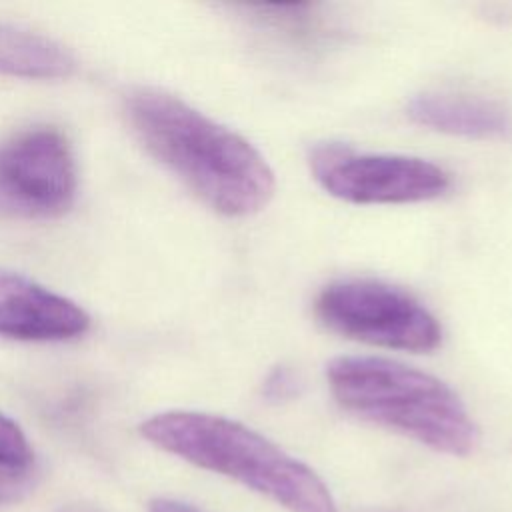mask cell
Instances as JSON below:
<instances>
[{"mask_svg": "<svg viewBox=\"0 0 512 512\" xmlns=\"http://www.w3.org/2000/svg\"><path fill=\"white\" fill-rule=\"evenodd\" d=\"M126 114L144 148L214 212L242 218L270 202L274 172L244 136L158 88L134 90Z\"/></svg>", "mask_w": 512, "mask_h": 512, "instance_id": "cell-1", "label": "cell"}, {"mask_svg": "<svg viewBox=\"0 0 512 512\" xmlns=\"http://www.w3.org/2000/svg\"><path fill=\"white\" fill-rule=\"evenodd\" d=\"M140 432L160 450L228 476L290 512H336L328 486L310 466L236 420L170 410L142 422Z\"/></svg>", "mask_w": 512, "mask_h": 512, "instance_id": "cell-2", "label": "cell"}, {"mask_svg": "<svg viewBox=\"0 0 512 512\" xmlns=\"http://www.w3.org/2000/svg\"><path fill=\"white\" fill-rule=\"evenodd\" d=\"M336 402L362 420L450 456L478 444V426L440 378L380 356H338L326 366Z\"/></svg>", "mask_w": 512, "mask_h": 512, "instance_id": "cell-3", "label": "cell"}, {"mask_svg": "<svg viewBox=\"0 0 512 512\" xmlns=\"http://www.w3.org/2000/svg\"><path fill=\"white\" fill-rule=\"evenodd\" d=\"M314 314L328 330L390 350L432 352L442 342L438 318L410 292L374 278H344L324 286Z\"/></svg>", "mask_w": 512, "mask_h": 512, "instance_id": "cell-4", "label": "cell"}, {"mask_svg": "<svg viewBox=\"0 0 512 512\" xmlns=\"http://www.w3.org/2000/svg\"><path fill=\"white\" fill-rule=\"evenodd\" d=\"M308 164L330 196L352 204L428 202L444 196L452 184L450 174L430 160L358 152L340 142L312 146Z\"/></svg>", "mask_w": 512, "mask_h": 512, "instance_id": "cell-5", "label": "cell"}, {"mask_svg": "<svg viewBox=\"0 0 512 512\" xmlns=\"http://www.w3.org/2000/svg\"><path fill=\"white\" fill-rule=\"evenodd\" d=\"M76 192V158L62 130L32 126L0 144V218L62 216Z\"/></svg>", "mask_w": 512, "mask_h": 512, "instance_id": "cell-6", "label": "cell"}, {"mask_svg": "<svg viewBox=\"0 0 512 512\" xmlns=\"http://www.w3.org/2000/svg\"><path fill=\"white\" fill-rule=\"evenodd\" d=\"M90 328L84 308L34 280L0 270V336L24 342H60Z\"/></svg>", "mask_w": 512, "mask_h": 512, "instance_id": "cell-7", "label": "cell"}, {"mask_svg": "<svg viewBox=\"0 0 512 512\" xmlns=\"http://www.w3.org/2000/svg\"><path fill=\"white\" fill-rule=\"evenodd\" d=\"M406 114L418 126L468 140H508L512 136L508 106L480 94L426 90L410 98Z\"/></svg>", "mask_w": 512, "mask_h": 512, "instance_id": "cell-8", "label": "cell"}, {"mask_svg": "<svg viewBox=\"0 0 512 512\" xmlns=\"http://www.w3.org/2000/svg\"><path fill=\"white\" fill-rule=\"evenodd\" d=\"M72 54L52 38L0 24V72L20 78H66L74 72Z\"/></svg>", "mask_w": 512, "mask_h": 512, "instance_id": "cell-9", "label": "cell"}, {"mask_svg": "<svg viewBox=\"0 0 512 512\" xmlns=\"http://www.w3.org/2000/svg\"><path fill=\"white\" fill-rule=\"evenodd\" d=\"M32 462V448L20 426L0 412V466L24 470Z\"/></svg>", "mask_w": 512, "mask_h": 512, "instance_id": "cell-10", "label": "cell"}, {"mask_svg": "<svg viewBox=\"0 0 512 512\" xmlns=\"http://www.w3.org/2000/svg\"><path fill=\"white\" fill-rule=\"evenodd\" d=\"M302 386L304 380L298 370L288 364H278L266 374L260 394L268 404H282L294 400L302 392Z\"/></svg>", "mask_w": 512, "mask_h": 512, "instance_id": "cell-11", "label": "cell"}, {"mask_svg": "<svg viewBox=\"0 0 512 512\" xmlns=\"http://www.w3.org/2000/svg\"><path fill=\"white\" fill-rule=\"evenodd\" d=\"M148 512H200L198 508H194L192 504L180 502V500H172V498H156L150 502Z\"/></svg>", "mask_w": 512, "mask_h": 512, "instance_id": "cell-12", "label": "cell"}, {"mask_svg": "<svg viewBox=\"0 0 512 512\" xmlns=\"http://www.w3.org/2000/svg\"><path fill=\"white\" fill-rule=\"evenodd\" d=\"M58 512H102V510L94 504H88V502H72V504L62 506Z\"/></svg>", "mask_w": 512, "mask_h": 512, "instance_id": "cell-13", "label": "cell"}]
</instances>
